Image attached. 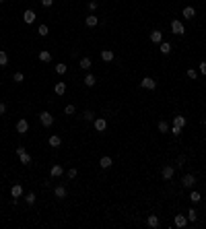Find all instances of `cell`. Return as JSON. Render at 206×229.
I'll use <instances>...</instances> for the list:
<instances>
[{
	"instance_id": "1",
	"label": "cell",
	"mask_w": 206,
	"mask_h": 229,
	"mask_svg": "<svg viewBox=\"0 0 206 229\" xmlns=\"http://www.w3.org/2000/svg\"><path fill=\"white\" fill-rule=\"evenodd\" d=\"M17 157L21 159V163H23V165H31V155L27 153L23 147H19V149H17Z\"/></svg>"
},
{
	"instance_id": "2",
	"label": "cell",
	"mask_w": 206,
	"mask_h": 229,
	"mask_svg": "<svg viewBox=\"0 0 206 229\" xmlns=\"http://www.w3.org/2000/svg\"><path fill=\"white\" fill-rule=\"evenodd\" d=\"M140 87H142V89H148V91H152L155 87H157V83H155V79H151V76H144V79L140 81Z\"/></svg>"
},
{
	"instance_id": "3",
	"label": "cell",
	"mask_w": 206,
	"mask_h": 229,
	"mask_svg": "<svg viewBox=\"0 0 206 229\" xmlns=\"http://www.w3.org/2000/svg\"><path fill=\"white\" fill-rule=\"evenodd\" d=\"M39 120H41V124H44V126H52V124H54V116L49 114V112H41Z\"/></svg>"
},
{
	"instance_id": "4",
	"label": "cell",
	"mask_w": 206,
	"mask_h": 229,
	"mask_svg": "<svg viewBox=\"0 0 206 229\" xmlns=\"http://www.w3.org/2000/svg\"><path fill=\"white\" fill-rule=\"evenodd\" d=\"M182 184H183V188H192V186L196 184V175L194 174H186L183 180H182Z\"/></svg>"
},
{
	"instance_id": "5",
	"label": "cell",
	"mask_w": 206,
	"mask_h": 229,
	"mask_svg": "<svg viewBox=\"0 0 206 229\" xmlns=\"http://www.w3.org/2000/svg\"><path fill=\"white\" fill-rule=\"evenodd\" d=\"M17 132H21V134H27V132H29V122L21 118L19 122H17Z\"/></svg>"
},
{
	"instance_id": "6",
	"label": "cell",
	"mask_w": 206,
	"mask_h": 229,
	"mask_svg": "<svg viewBox=\"0 0 206 229\" xmlns=\"http://www.w3.org/2000/svg\"><path fill=\"white\" fill-rule=\"evenodd\" d=\"M171 31H173V33H175V35H183V33H186V29H183V25H182V21H173V23H171Z\"/></svg>"
},
{
	"instance_id": "7",
	"label": "cell",
	"mask_w": 206,
	"mask_h": 229,
	"mask_svg": "<svg viewBox=\"0 0 206 229\" xmlns=\"http://www.w3.org/2000/svg\"><path fill=\"white\" fill-rule=\"evenodd\" d=\"M95 130H97V132H105V130H107V120L105 118H97L95 120Z\"/></svg>"
},
{
	"instance_id": "8",
	"label": "cell",
	"mask_w": 206,
	"mask_h": 229,
	"mask_svg": "<svg viewBox=\"0 0 206 229\" xmlns=\"http://www.w3.org/2000/svg\"><path fill=\"white\" fill-rule=\"evenodd\" d=\"M66 194H68L66 186H56V188H54V196H56V198L62 200V198H66Z\"/></svg>"
},
{
	"instance_id": "9",
	"label": "cell",
	"mask_w": 206,
	"mask_h": 229,
	"mask_svg": "<svg viewBox=\"0 0 206 229\" xmlns=\"http://www.w3.org/2000/svg\"><path fill=\"white\" fill-rule=\"evenodd\" d=\"M173 174H175V169H173L171 165H165V167H163V171H161L163 180H171V178H173Z\"/></svg>"
},
{
	"instance_id": "10",
	"label": "cell",
	"mask_w": 206,
	"mask_h": 229,
	"mask_svg": "<svg viewBox=\"0 0 206 229\" xmlns=\"http://www.w3.org/2000/svg\"><path fill=\"white\" fill-rule=\"evenodd\" d=\"M10 194H13V198H19V196H23V186H21V184H15L13 188H10Z\"/></svg>"
},
{
	"instance_id": "11",
	"label": "cell",
	"mask_w": 206,
	"mask_h": 229,
	"mask_svg": "<svg viewBox=\"0 0 206 229\" xmlns=\"http://www.w3.org/2000/svg\"><path fill=\"white\" fill-rule=\"evenodd\" d=\"M35 17H37V15H35L33 10H25V13H23V21H25V23H29V25L35 21Z\"/></svg>"
},
{
	"instance_id": "12",
	"label": "cell",
	"mask_w": 206,
	"mask_h": 229,
	"mask_svg": "<svg viewBox=\"0 0 206 229\" xmlns=\"http://www.w3.org/2000/svg\"><path fill=\"white\" fill-rule=\"evenodd\" d=\"M186 225H188L186 215H175V227H186Z\"/></svg>"
},
{
	"instance_id": "13",
	"label": "cell",
	"mask_w": 206,
	"mask_h": 229,
	"mask_svg": "<svg viewBox=\"0 0 206 229\" xmlns=\"http://www.w3.org/2000/svg\"><path fill=\"white\" fill-rule=\"evenodd\" d=\"M62 174H64V167H62V165H54V167L49 169V175H52V178H60Z\"/></svg>"
},
{
	"instance_id": "14",
	"label": "cell",
	"mask_w": 206,
	"mask_h": 229,
	"mask_svg": "<svg viewBox=\"0 0 206 229\" xmlns=\"http://www.w3.org/2000/svg\"><path fill=\"white\" fill-rule=\"evenodd\" d=\"M147 223H148V227H152V229H157V227H159V217H157V215H148V219H147Z\"/></svg>"
},
{
	"instance_id": "15",
	"label": "cell",
	"mask_w": 206,
	"mask_h": 229,
	"mask_svg": "<svg viewBox=\"0 0 206 229\" xmlns=\"http://www.w3.org/2000/svg\"><path fill=\"white\" fill-rule=\"evenodd\" d=\"M183 17H186V19H194V17H196L194 6H183Z\"/></svg>"
},
{
	"instance_id": "16",
	"label": "cell",
	"mask_w": 206,
	"mask_h": 229,
	"mask_svg": "<svg viewBox=\"0 0 206 229\" xmlns=\"http://www.w3.org/2000/svg\"><path fill=\"white\" fill-rule=\"evenodd\" d=\"M151 41H152V44H161V41H163V33H161V31H152V33H151Z\"/></svg>"
},
{
	"instance_id": "17",
	"label": "cell",
	"mask_w": 206,
	"mask_h": 229,
	"mask_svg": "<svg viewBox=\"0 0 206 229\" xmlns=\"http://www.w3.org/2000/svg\"><path fill=\"white\" fill-rule=\"evenodd\" d=\"M48 143H49V147H54V149H56V147H60V144H62V138H60V136H56V134H52Z\"/></svg>"
},
{
	"instance_id": "18",
	"label": "cell",
	"mask_w": 206,
	"mask_h": 229,
	"mask_svg": "<svg viewBox=\"0 0 206 229\" xmlns=\"http://www.w3.org/2000/svg\"><path fill=\"white\" fill-rule=\"evenodd\" d=\"M79 66L83 70H89L91 66H93V62H91V58H80V62H79Z\"/></svg>"
},
{
	"instance_id": "19",
	"label": "cell",
	"mask_w": 206,
	"mask_h": 229,
	"mask_svg": "<svg viewBox=\"0 0 206 229\" xmlns=\"http://www.w3.org/2000/svg\"><path fill=\"white\" fill-rule=\"evenodd\" d=\"M111 157H107V155H105V157H101V161H99V165H101L103 169H107V167H111Z\"/></svg>"
},
{
	"instance_id": "20",
	"label": "cell",
	"mask_w": 206,
	"mask_h": 229,
	"mask_svg": "<svg viewBox=\"0 0 206 229\" xmlns=\"http://www.w3.org/2000/svg\"><path fill=\"white\" fill-rule=\"evenodd\" d=\"M101 60H103V62H111V60H113V52L111 50H103L101 52Z\"/></svg>"
},
{
	"instance_id": "21",
	"label": "cell",
	"mask_w": 206,
	"mask_h": 229,
	"mask_svg": "<svg viewBox=\"0 0 206 229\" xmlns=\"http://www.w3.org/2000/svg\"><path fill=\"white\" fill-rule=\"evenodd\" d=\"M85 23H87V27H91V29H93V27H97L99 19H97V17H93V15H89V17H87V21H85Z\"/></svg>"
},
{
	"instance_id": "22",
	"label": "cell",
	"mask_w": 206,
	"mask_h": 229,
	"mask_svg": "<svg viewBox=\"0 0 206 229\" xmlns=\"http://www.w3.org/2000/svg\"><path fill=\"white\" fill-rule=\"evenodd\" d=\"M54 91H56V95H64L66 93V83H56Z\"/></svg>"
},
{
	"instance_id": "23",
	"label": "cell",
	"mask_w": 206,
	"mask_h": 229,
	"mask_svg": "<svg viewBox=\"0 0 206 229\" xmlns=\"http://www.w3.org/2000/svg\"><path fill=\"white\" fill-rule=\"evenodd\" d=\"M161 54H171V44H167V41H161Z\"/></svg>"
},
{
	"instance_id": "24",
	"label": "cell",
	"mask_w": 206,
	"mask_h": 229,
	"mask_svg": "<svg viewBox=\"0 0 206 229\" xmlns=\"http://www.w3.org/2000/svg\"><path fill=\"white\" fill-rule=\"evenodd\" d=\"M173 124L183 128V126H186V118H183V116H175V118H173Z\"/></svg>"
},
{
	"instance_id": "25",
	"label": "cell",
	"mask_w": 206,
	"mask_h": 229,
	"mask_svg": "<svg viewBox=\"0 0 206 229\" xmlns=\"http://www.w3.org/2000/svg\"><path fill=\"white\" fill-rule=\"evenodd\" d=\"M95 83H97V79H95L93 75H87V76H85V85H87V87H93Z\"/></svg>"
},
{
	"instance_id": "26",
	"label": "cell",
	"mask_w": 206,
	"mask_h": 229,
	"mask_svg": "<svg viewBox=\"0 0 206 229\" xmlns=\"http://www.w3.org/2000/svg\"><path fill=\"white\" fill-rule=\"evenodd\" d=\"M8 64V56H6L4 50H0V66H6Z\"/></svg>"
},
{
	"instance_id": "27",
	"label": "cell",
	"mask_w": 206,
	"mask_h": 229,
	"mask_svg": "<svg viewBox=\"0 0 206 229\" xmlns=\"http://www.w3.org/2000/svg\"><path fill=\"white\" fill-rule=\"evenodd\" d=\"M25 202L29 204V206H31V204H35V194H33V192H29V194H25Z\"/></svg>"
},
{
	"instance_id": "28",
	"label": "cell",
	"mask_w": 206,
	"mask_h": 229,
	"mask_svg": "<svg viewBox=\"0 0 206 229\" xmlns=\"http://www.w3.org/2000/svg\"><path fill=\"white\" fill-rule=\"evenodd\" d=\"M39 60L41 62H49V60H52V56H49V52H39Z\"/></svg>"
},
{
	"instance_id": "29",
	"label": "cell",
	"mask_w": 206,
	"mask_h": 229,
	"mask_svg": "<svg viewBox=\"0 0 206 229\" xmlns=\"http://www.w3.org/2000/svg\"><path fill=\"white\" fill-rule=\"evenodd\" d=\"M159 132H169V124H167L165 120H161V122H159Z\"/></svg>"
},
{
	"instance_id": "30",
	"label": "cell",
	"mask_w": 206,
	"mask_h": 229,
	"mask_svg": "<svg viewBox=\"0 0 206 229\" xmlns=\"http://www.w3.org/2000/svg\"><path fill=\"white\" fill-rule=\"evenodd\" d=\"M196 219H198L196 209H190V211H188V221H196Z\"/></svg>"
},
{
	"instance_id": "31",
	"label": "cell",
	"mask_w": 206,
	"mask_h": 229,
	"mask_svg": "<svg viewBox=\"0 0 206 229\" xmlns=\"http://www.w3.org/2000/svg\"><path fill=\"white\" fill-rule=\"evenodd\" d=\"M37 33L41 35V37H45V35L49 33V29H48V25H39V29H37Z\"/></svg>"
},
{
	"instance_id": "32",
	"label": "cell",
	"mask_w": 206,
	"mask_h": 229,
	"mask_svg": "<svg viewBox=\"0 0 206 229\" xmlns=\"http://www.w3.org/2000/svg\"><path fill=\"white\" fill-rule=\"evenodd\" d=\"M66 70H68V66H66V64H56V72H58V75H64Z\"/></svg>"
},
{
	"instance_id": "33",
	"label": "cell",
	"mask_w": 206,
	"mask_h": 229,
	"mask_svg": "<svg viewBox=\"0 0 206 229\" xmlns=\"http://www.w3.org/2000/svg\"><path fill=\"white\" fill-rule=\"evenodd\" d=\"M64 112H66V114H68V116H72L74 112H76V107H74V105L70 103V105H66V107H64Z\"/></svg>"
},
{
	"instance_id": "34",
	"label": "cell",
	"mask_w": 206,
	"mask_h": 229,
	"mask_svg": "<svg viewBox=\"0 0 206 229\" xmlns=\"http://www.w3.org/2000/svg\"><path fill=\"white\" fill-rule=\"evenodd\" d=\"M171 134H173V136H179V134H182V128L173 124V126H171Z\"/></svg>"
},
{
	"instance_id": "35",
	"label": "cell",
	"mask_w": 206,
	"mask_h": 229,
	"mask_svg": "<svg viewBox=\"0 0 206 229\" xmlns=\"http://www.w3.org/2000/svg\"><path fill=\"white\" fill-rule=\"evenodd\" d=\"M190 200H192V202H200V194H198V192H192V194H190Z\"/></svg>"
},
{
	"instance_id": "36",
	"label": "cell",
	"mask_w": 206,
	"mask_h": 229,
	"mask_svg": "<svg viewBox=\"0 0 206 229\" xmlns=\"http://www.w3.org/2000/svg\"><path fill=\"white\" fill-rule=\"evenodd\" d=\"M13 79H15L17 83H23V81H25V75H23V72H15V76H13Z\"/></svg>"
},
{
	"instance_id": "37",
	"label": "cell",
	"mask_w": 206,
	"mask_h": 229,
	"mask_svg": "<svg viewBox=\"0 0 206 229\" xmlns=\"http://www.w3.org/2000/svg\"><path fill=\"white\" fill-rule=\"evenodd\" d=\"M186 75H188V79H192V81H194V79H196V76H198V72H196V70H194V68H190V70H188V72H186Z\"/></svg>"
},
{
	"instance_id": "38",
	"label": "cell",
	"mask_w": 206,
	"mask_h": 229,
	"mask_svg": "<svg viewBox=\"0 0 206 229\" xmlns=\"http://www.w3.org/2000/svg\"><path fill=\"white\" fill-rule=\"evenodd\" d=\"M85 120H95V114H93V112H91V110H87V112H85Z\"/></svg>"
},
{
	"instance_id": "39",
	"label": "cell",
	"mask_w": 206,
	"mask_h": 229,
	"mask_svg": "<svg viewBox=\"0 0 206 229\" xmlns=\"http://www.w3.org/2000/svg\"><path fill=\"white\" fill-rule=\"evenodd\" d=\"M66 175H68L70 180H74V178H76V169H74V167H72V169H68V171H66Z\"/></svg>"
},
{
	"instance_id": "40",
	"label": "cell",
	"mask_w": 206,
	"mask_h": 229,
	"mask_svg": "<svg viewBox=\"0 0 206 229\" xmlns=\"http://www.w3.org/2000/svg\"><path fill=\"white\" fill-rule=\"evenodd\" d=\"M41 4H44V6H45V8H49V6L54 4V0H41Z\"/></svg>"
},
{
	"instance_id": "41",
	"label": "cell",
	"mask_w": 206,
	"mask_h": 229,
	"mask_svg": "<svg viewBox=\"0 0 206 229\" xmlns=\"http://www.w3.org/2000/svg\"><path fill=\"white\" fill-rule=\"evenodd\" d=\"M97 2H95V0H91V2H89V8H91V10H95V8H97Z\"/></svg>"
},
{
	"instance_id": "42",
	"label": "cell",
	"mask_w": 206,
	"mask_h": 229,
	"mask_svg": "<svg viewBox=\"0 0 206 229\" xmlns=\"http://www.w3.org/2000/svg\"><path fill=\"white\" fill-rule=\"evenodd\" d=\"M4 112H6V103H2V101H0V116L4 114Z\"/></svg>"
},
{
	"instance_id": "43",
	"label": "cell",
	"mask_w": 206,
	"mask_h": 229,
	"mask_svg": "<svg viewBox=\"0 0 206 229\" xmlns=\"http://www.w3.org/2000/svg\"><path fill=\"white\" fill-rule=\"evenodd\" d=\"M200 72H202V75H206V62H202V64H200Z\"/></svg>"
},
{
	"instance_id": "44",
	"label": "cell",
	"mask_w": 206,
	"mask_h": 229,
	"mask_svg": "<svg viewBox=\"0 0 206 229\" xmlns=\"http://www.w3.org/2000/svg\"><path fill=\"white\" fill-rule=\"evenodd\" d=\"M2 2H4V0H0V4H2Z\"/></svg>"
},
{
	"instance_id": "45",
	"label": "cell",
	"mask_w": 206,
	"mask_h": 229,
	"mask_svg": "<svg viewBox=\"0 0 206 229\" xmlns=\"http://www.w3.org/2000/svg\"><path fill=\"white\" fill-rule=\"evenodd\" d=\"M204 126H206V122H204Z\"/></svg>"
}]
</instances>
